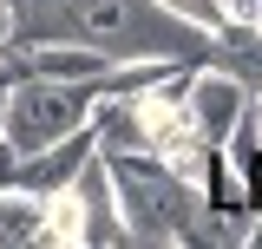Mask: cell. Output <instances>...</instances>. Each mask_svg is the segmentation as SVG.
I'll list each match as a JSON object with an SVG mask.
<instances>
[{"label": "cell", "instance_id": "277c9868", "mask_svg": "<svg viewBox=\"0 0 262 249\" xmlns=\"http://www.w3.org/2000/svg\"><path fill=\"white\" fill-rule=\"evenodd\" d=\"M72 190H79V217H85V243H118L125 223H118V197H112V177H105V157H85L72 171Z\"/></svg>", "mask_w": 262, "mask_h": 249}, {"label": "cell", "instance_id": "5b68a950", "mask_svg": "<svg viewBox=\"0 0 262 249\" xmlns=\"http://www.w3.org/2000/svg\"><path fill=\"white\" fill-rule=\"evenodd\" d=\"M39 236V197L0 184V243H33Z\"/></svg>", "mask_w": 262, "mask_h": 249}, {"label": "cell", "instance_id": "52a82bcc", "mask_svg": "<svg viewBox=\"0 0 262 249\" xmlns=\"http://www.w3.org/2000/svg\"><path fill=\"white\" fill-rule=\"evenodd\" d=\"M216 7H223L229 20H256V7H262V0H216Z\"/></svg>", "mask_w": 262, "mask_h": 249}, {"label": "cell", "instance_id": "8992f818", "mask_svg": "<svg viewBox=\"0 0 262 249\" xmlns=\"http://www.w3.org/2000/svg\"><path fill=\"white\" fill-rule=\"evenodd\" d=\"M229 59H243V66H249V72H262V33H243Z\"/></svg>", "mask_w": 262, "mask_h": 249}, {"label": "cell", "instance_id": "ba28073f", "mask_svg": "<svg viewBox=\"0 0 262 249\" xmlns=\"http://www.w3.org/2000/svg\"><path fill=\"white\" fill-rule=\"evenodd\" d=\"M0 46H13V0H0Z\"/></svg>", "mask_w": 262, "mask_h": 249}, {"label": "cell", "instance_id": "6da1fadb", "mask_svg": "<svg viewBox=\"0 0 262 249\" xmlns=\"http://www.w3.org/2000/svg\"><path fill=\"white\" fill-rule=\"evenodd\" d=\"M92 92L98 86H66V79H20L13 92L0 98V138L13 151H39V144H59L72 131H85L92 118Z\"/></svg>", "mask_w": 262, "mask_h": 249}, {"label": "cell", "instance_id": "3957f363", "mask_svg": "<svg viewBox=\"0 0 262 249\" xmlns=\"http://www.w3.org/2000/svg\"><path fill=\"white\" fill-rule=\"evenodd\" d=\"M20 72H33V79H66V86H105V72H112V53L105 46H59V39H33L27 53H20Z\"/></svg>", "mask_w": 262, "mask_h": 249}, {"label": "cell", "instance_id": "9c48e42d", "mask_svg": "<svg viewBox=\"0 0 262 249\" xmlns=\"http://www.w3.org/2000/svg\"><path fill=\"white\" fill-rule=\"evenodd\" d=\"M256 20H262V7H256Z\"/></svg>", "mask_w": 262, "mask_h": 249}, {"label": "cell", "instance_id": "7a4b0ae2", "mask_svg": "<svg viewBox=\"0 0 262 249\" xmlns=\"http://www.w3.org/2000/svg\"><path fill=\"white\" fill-rule=\"evenodd\" d=\"M177 105H184V125H190L196 144H223L236 131V118H243V105H249V86L236 72H196Z\"/></svg>", "mask_w": 262, "mask_h": 249}]
</instances>
